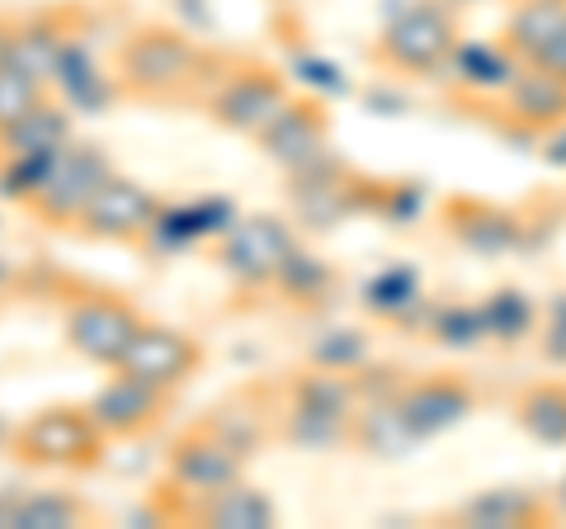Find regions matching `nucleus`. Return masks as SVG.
Here are the masks:
<instances>
[{
	"label": "nucleus",
	"instance_id": "f257e3e1",
	"mask_svg": "<svg viewBox=\"0 0 566 529\" xmlns=\"http://www.w3.org/2000/svg\"><path fill=\"white\" fill-rule=\"evenodd\" d=\"M222 52H208L175 24H142L114 48V81L123 100L142 104H199Z\"/></svg>",
	"mask_w": 566,
	"mask_h": 529
},
{
	"label": "nucleus",
	"instance_id": "f03ea898",
	"mask_svg": "<svg viewBox=\"0 0 566 529\" xmlns=\"http://www.w3.org/2000/svg\"><path fill=\"white\" fill-rule=\"evenodd\" d=\"M458 39H463V10H453L449 0H420L401 14H387L364 58L401 81H444Z\"/></svg>",
	"mask_w": 566,
	"mask_h": 529
},
{
	"label": "nucleus",
	"instance_id": "7ed1b4c3",
	"mask_svg": "<svg viewBox=\"0 0 566 529\" xmlns=\"http://www.w3.org/2000/svg\"><path fill=\"white\" fill-rule=\"evenodd\" d=\"M289 100H293V91H289V76H283L279 66L260 62V58H227L222 52L199 110L227 133L260 137Z\"/></svg>",
	"mask_w": 566,
	"mask_h": 529
},
{
	"label": "nucleus",
	"instance_id": "20e7f679",
	"mask_svg": "<svg viewBox=\"0 0 566 529\" xmlns=\"http://www.w3.org/2000/svg\"><path fill=\"white\" fill-rule=\"evenodd\" d=\"M109 435L95 426L91 407L76 402H57V407L33 412L20 431H10V454L24 468H48V473H91L104 464Z\"/></svg>",
	"mask_w": 566,
	"mask_h": 529
},
{
	"label": "nucleus",
	"instance_id": "39448f33",
	"mask_svg": "<svg viewBox=\"0 0 566 529\" xmlns=\"http://www.w3.org/2000/svg\"><path fill=\"white\" fill-rule=\"evenodd\" d=\"M289 208L293 222L307 232H331L354 214L374 208V180L359 175L340 152H326L322 162L289 175Z\"/></svg>",
	"mask_w": 566,
	"mask_h": 529
},
{
	"label": "nucleus",
	"instance_id": "423d86ee",
	"mask_svg": "<svg viewBox=\"0 0 566 529\" xmlns=\"http://www.w3.org/2000/svg\"><path fill=\"white\" fill-rule=\"evenodd\" d=\"M109 175H114L109 152L99 143H85V137H71V143L57 152V162H52L43 189L24 204V214L33 222H43L48 232H71L76 218L85 214V204L95 199Z\"/></svg>",
	"mask_w": 566,
	"mask_h": 529
},
{
	"label": "nucleus",
	"instance_id": "0eeeda50",
	"mask_svg": "<svg viewBox=\"0 0 566 529\" xmlns=\"http://www.w3.org/2000/svg\"><path fill=\"white\" fill-rule=\"evenodd\" d=\"M439 232L472 256L501 260V256L528 251L538 241V218L528 208H505L491 199H472V194H449L439 204Z\"/></svg>",
	"mask_w": 566,
	"mask_h": 529
},
{
	"label": "nucleus",
	"instance_id": "6e6552de",
	"mask_svg": "<svg viewBox=\"0 0 566 529\" xmlns=\"http://www.w3.org/2000/svg\"><path fill=\"white\" fill-rule=\"evenodd\" d=\"M142 308L128 303L123 293H104V289H81L66 298V317H62V331H66V345L76 350L81 360L114 369L123 360V350L133 345V336L142 331Z\"/></svg>",
	"mask_w": 566,
	"mask_h": 529
},
{
	"label": "nucleus",
	"instance_id": "1a4fd4ad",
	"mask_svg": "<svg viewBox=\"0 0 566 529\" xmlns=\"http://www.w3.org/2000/svg\"><path fill=\"white\" fill-rule=\"evenodd\" d=\"M293 246H297L293 222H283L274 214H251V218H237L218 237V264L245 293H270Z\"/></svg>",
	"mask_w": 566,
	"mask_h": 529
},
{
	"label": "nucleus",
	"instance_id": "9d476101",
	"mask_svg": "<svg viewBox=\"0 0 566 529\" xmlns=\"http://www.w3.org/2000/svg\"><path fill=\"white\" fill-rule=\"evenodd\" d=\"M166 208V199L156 189H147L133 175H109L99 185V194L85 204V214L76 218V232L81 241H99V246H137L142 237L151 232L156 214Z\"/></svg>",
	"mask_w": 566,
	"mask_h": 529
},
{
	"label": "nucleus",
	"instance_id": "9b49d317",
	"mask_svg": "<svg viewBox=\"0 0 566 529\" xmlns=\"http://www.w3.org/2000/svg\"><path fill=\"white\" fill-rule=\"evenodd\" d=\"M114 369H123V374H133V378L151 383V387H166V393H180V387L193 383V374L203 369V345L193 341L189 331L151 322L147 317Z\"/></svg>",
	"mask_w": 566,
	"mask_h": 529
},
{
	"label": "nucleus",
	"instance_id": "f8f14e48",
	"mask_svg": "<svg viewBox=\"0 0 566 529\" xmlns=\"http://www.w3.org/2000/svg\"><path fill=\"white\" fill-rule=\"evenodd\" d=\"M482 110L495 114V128L505 137L520 133V137H543L562 128L566 123V76L547 72V66H520V76L510 81V91L501 100L482 104Z\"/></svg>",
	"mask_w": 566,
	"mask_h": 529
},
{
	"label": "nucleus",
	"instance_id": "ddd939ff",
	"mask_svg": "<svg viewBox=\"0 0 566 529\" xmlns=\"http://www.w3.org/2000/svg\"><path fill=\"white\" fill-rule=\"evenodd\" d=\"M397 407L406 416V426H411V435L424 445V439H439L453 426H463L482 407V393L463 374H411L397 393Z\"/></svg>",
	"mask_w": 566,
	"mask_h": 529
},
{
	"label": "nucleus",
	"instance_id": "4468645a",
	"mask_svg": "<svg viewBox=\"0 0 566 529\" xmlns=\"http://www.w3.org/2000/svg\"><path fill=\"white\" fill-rule=\"evenodd\" d=\"M260 152L270 156V162L283 170V175H293V170H303L312 162H322L331 147V110H326V100H316V95H293L283 110L274 114V123L264 128L260 137Z\"/></svg>",
	"mask_w": 566,
	"mask_h": 529
},
{
	"label": "nucleus",
	"instance_id": "2eb2a0df",
	"mask_svg": "<svg viewBox=\"0 0 566 529\" xmlns=\"http://www.w3.org/2000/svg\"><path fill=\"white\" fill-rule=\"evenodd\" d=\"M170 402H175V393H166V387H151V383L114 369V374L95 387V397L85 402V407H91L95 426L109 439H142L166 421Z\"/></svg>",
	"mask_w": 566,
	"mask_h": 529
},
{
	"label": "nucleus",
	"instance_id": "dca6fc26",
	"mask_svg": "<svg viewBox=\"0 0 566 529\" xmlns=\"http://www.w3.org/2000/svg\"><path fill=\"white\" fill-rule=\"evenodd\" d=\"M444 525H468V529H543V525H562L553 491L524 487V483H501L486 487L476 497L458 501L444 510Z\"/></svg>",
	"mask_w": 566,
	"mask_h": 529
},
{
	"label": "nucleus",
	"instance_id": "f3484780",
	"mask_svg": "<svg viewBox=\"0 0 566 529\" xmlns=\"http://www.w3.org/2000/svg\"><path fill=\"white\" fill-rule=\"evenodd\" d=\"M520 66L524 62L505 48V39H458L453 58L444 66V85L468 104H491L510 91Z\"/></svg>",
	"mask_w": 566,
	"mask_h": 529
},
{
	"label": "nucleus",
	"instance_id": "a211bd4d",
	"mask_svg": "<svg viewBox=\"0 0 566 529\" xmlns=\"http://www.w3.org/2000/svg\"><path fill=\"white\" fill-rule=\"evenodd\" d=\"M416 341H430L439 350H453V355H468V350L486 345V317H482V298H430L420 308V317L411 322Z\"/></svg>",
	"mask_w": 566,
	"mask_h": 529
},
{
	"label": "nucleus",
	"instance_id": "6ab92c4d",
	"mask_svg": "<svg viewBox=\"0 0 566 529\" xmlns=\"http://www.w3.org/2000/svg\"><path fill=\"white\" fill-rule=\"evenodd\" d=\"M270 293H279L283 303L297 308V312H326L335 298H340V270H335L326 256H316L297 241L289 251V260H283Z\"/></svg>",
	"mask_w": 566,
	"mask_h": 529
},
{
	"label": "nucleus",
	"instance_id": "aec40b11",
	"mask_svg": "<svg viewBox=\"0 0 566 529\" xmlns=\"http://www.w3.org/2000/svg\"><path fill=\"white\" fill-rule=\"evenodd\" d=\"M416 445L420 439L411 435V426H406V416L397 407V393L359 402V412H354V431H349V449L354 454H368V458L392 464V458H406Z\"/></svg>",
	"mask_w": 566,
	"mask_h": 529
},
{
	"label": "nucleus",
	"instance_id": "412c9836",
	"mask_svg": "<svg viewBox=\"0 0 566 529\" xmlns=\"http://www.w3.org/2000/svg\"><path fill=\"white\" fill-rule=\"evenodd\" d=\"M359 303H364L368 317H378V322H392V326L411 331L420 308L430 303V293H424V279H420V270H411V264H382L378 274L364 279Z\"/></svg>",
	"mask_w": 566,
	"mask_h": 529
},
{
	"label": "nucleus",
	"instance_id": "4be33fe9",
	"mask_svg": "<svg viewBox=\"0 0 566 529\" xmlns=\"http://www.w3.org/2000/svg\"><path fill=\"white\" fill-rule=\"evenodd\" d=\"M566 29V0H510L501 39L520 62H543Z\"/></svg>",
	"mask_w": 566,
	"mask_h": 529
},
{
	"label": "nucleus",
	"instance_id": "5701e85b",
	"mask_svg": "<svg viewBox=\"0 0 566 529\" xmlns=\"http://www.w3.org/2000/svg\"><path fill=\"white\" fill-rule=\"evenodd\" d=\"M482 317H486V345L495 350H520L538 336V317H543V298H534L520 284H495L482 298Z\"/></svg>",
	"mask_w": 566,
	"mask_h": 529
},
{
	"label": "nucleus",
	"instance_id": "b1692460",
	"mask_svg": "<svg viewBox=\"0 0 566 529\" xmlns=\"http://www.w3.org/2000/svg\"><path fill=\"white\" fill-rule=\"evenodd\" d=\"M189 525H212V529H270L279 525V510L274 501L264 497L260 487L251 483H232L222 491H212V497L193 501L189 506Z\"/></svg>",
	"mask_w": 566,
	"mask_h": 529
},
{
	"label": "nucleus",
	"instance_id": "393cba45",
	"mask_svg": "<svg viewBox=\"0 0 566 529\" xmlns=\"http://www.w3.org/2000/svg\"><path fill=\"white\" fill-rule=\"evenodd\" d=\"M71 104L66 100H43L33 114H24L20 123H10V128H0V162L6 156H52V152H62L71 137Z\"/></svg>",
	"mask_w": 566,
	"mask_h": 529
},
{
	"label": "nucleus",
	"instance_id": "a878e982",
	"mask_svg": "<svg viewBox=\"0 0 566 529\" xmlns=\"http://www.w3.org/2000/svg\"><path fill=\"white\" fill-rule=\"evenodd\" d=\"M349 431H354V416L297 407L289 397H283V407H279V439L293 445L297 454H340V449H349Z\"/></svg>",
	"mask_w": 566,
	"mask_h": 529
},
{
	"label": "nucleus",
	"instance_id": "bb28decb",
	"mask_svg": "<svg viewBox=\"0 0 566 529\" xmlns=\"http://www.w3.org/2000/svg\"><path fill=\"white\" fill-rule=\"evenodd\" d=\"M510 412H515V426L528 439H538L547 449L566 445V383L562 378H538V383L520 387Z\"/></svg>",
	"mask_w": 566,
	"mask_h": 529
},
{
	"label": "nucleus",
	"instance_id": "cd10ccee",
	"mask_svg": "<svg viewBox=\"0 0 566 529\" xmlns=\"http://www.w3.org/2000/svg\"><path fill=\"white\" fill-rule=\"evenodd\" d=\"M99 510L76 497V491L62 487H39V491H20V506H14V529H81L95 525Z\"/></svg>",
	"mask_w": 566,
	"mask_h": 529
},
{
	"label": "nucleus",
	"instance_id": "c85d7f7f",
	"mask_svg": "<svg viewBox=\"0 0 566 529\" xmlns=\"http://www.w3.org/2000/svg\"><path fill=\"white\" fill-rule=\"evenodd\" d=\"M368 360H374V345H368V331H359V326H326L322 336L307 345V364H316V369L359 374Z\"/></svg>",
	"mask_w": 566,
	"mask_h": 529
},
{
	"label": "nucleus",
	"instance_id": "c756f323",
	"mask_svg": "<svg viewBox=\"0 0 566 529\" xmlns=\"http://www.w3.org/2000/svg\"><path fill=\"white\" fill-rule=\"evenodd\" d=\"M43 100H52V85L43 76L24 72L20 62H0V128H10V123L33 114Z\"/></svg>",
	"mask_w": 566,
	"mask_h": 529
},
{
	"label": "nucleus",
	"instance_id": "7c9ffc66",
	"mask_svg": "<svg viewBox=\"0 0 566 529\" xmlns=\"http://www.w3.org/2000/svg\"><path fill=\"white\" fill-rule=\"evenodd\" d=\"M538 355L553 364V369H566V289H553L543 298V317H538Z\"/></svg>",
	"mask_w": 566,
	"mask_h": 529
},
{
	"label": "nucleus",
	"instance_id": "2f4dec72",
	"mask_svg": "<svg viewBox=\"0 0 566 529\" xmlns=\"http://www.w3.org/2000/svg\"><path fill=\"white\" fill-rule=\"evenodd\" d=\"M543 162H547V166H557V170H566V123L543 137Z\"/></svg>",
	"mask_w": 566,
	"mask_h": 529
},
{
	"label": "nucleus",
	"instance_id": "473e14b6",
	"mask_svg": "<svg viewBox=\"0 0 566 529\" xmlns=\"http://www.w3.org/2000/svg\"><path fill=\"white\" fill-rule=\"evenodd\" d=\"M528 66H547V72H557V76H566V29H562V39L547 48V58L543 62H528Z\"/></svg>",
	"mask_w": 566,
	"mask_h": 529
},
{
	"label": "nucleus",
	"instance_id": "72a5a7b5",
	"mask_svg": "<svg viewBox=\"0 0 566 529\" xmlns=\"http://www.w3.org/2000/svg\"><path fill=\"white\" fill-rule=\"evenodd\" d=\"M14 506H20V487L0 491V529H14Z\"/></svg>",
	"mask_w": 566,
	"mask_h": 529
},
{
	"label": "nucleus",
	"instance_id": "f704fd0d",
	"mask_svg": "<svg viewBox=\"0 0 566 529\" xmlns=\"http://www.w3.org/2000/svg\"><path fill=\"white\" fill-rule=\"evenodd\" d=\"M553 506H557V516L566 520V473H562V478L553 483Z\"/></svg>",
	"mask_w": 566,
	"mask_h": 529
},
{
	"label": "nucleus",
	"instance_id": "c9c22d12",
	"mask_svg": "<svg viewBox=\"0 0 566 529\" xmlns=\"http://www.w3.org/2000/svg\"><path fill=\"white\" fill-rule=\"evenodd\" d=\"M449 6H453V10H463V14H468V10H476V6H491V0H449Z\"/></svg>",
	"mask_w": 566,
	"mask_h": 529
},
{
	"label": "nucleus",
	"instance_id": "e433bc0d",
	"mask_svg": "<svg viewBox=\"0 0 566 529\" xmlns=\"http://www.w3.org/2000/svg\"><path fill=\"white\" fill-rule=\"evenodd\" d=\"M0 439H6V421H0Z\"/></svg>",
	"mask_w": 566,
	"mask_h": 529
}]
</instances>
